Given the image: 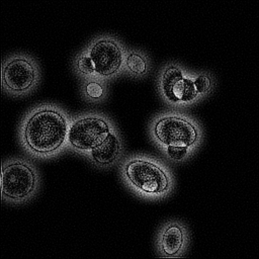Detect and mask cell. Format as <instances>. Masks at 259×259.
Instances as JSON below:
<instances>
[{
	"mask_svg": "<svg viewBox=\"0 0 259 259\" xmlns=\"http://www.w3.org/2000/svg\"><path fill=\"white\" fill-rule=\"evenodd\" d=\"M70 120L59 106L46 103L31 109L23 118L20 139L31 154L47 157L57 154L68 142Z\"/></svg>",
	"mask_w": 259,
	"mask_h": 259,
	"instance_id": "cell-1",
	"label": "cell"
},
{
	"mask_svg": "<svg viewBox=\"0 0 259 259\" xmlns=\"http://www.w3.org/2000/svg\"><path fill=\"white\" fill-rule=\"evenodd\" d=\"M121 171L132 187L147 195H163L172 187V178L167 169L144 156L127 159L122 164Z\"/></svg>",
	"mask_w": 259,
	"mask_h": 259,
	"instance_id": "cell-2",
	"label": "cell"
},
{
	"mask_svg": "<svg viewBox=\"0 0 259 259\" xmlns=\"http://www.w3.org/2000/svg\"><path fill=\"white\" fill-rule=\"evenodd\" d=\"M2 196L12 201H22L33 195L38 176L33 165L20 158L8 159L2 165Z\"/></svg>",
	"mask_w": 259,
	"mask_h": 259,
	"instance_id": "cell-3",
	"label": "cell"
},
{
	"mask_svg": "<svg viewBox=\"0 0 259 259\" xmlns=\"http://www.w3.org/2000/svg\"><path fill=\"white\" fill-rule=\"evenodd\" d=\"M153 138L164 146L191 148L199 141V128L190 118L178 113H166L152 123Z\"/></svg>",
	"mask_w": 259,
	"mask_h": 259,
	"instance_id": "cell-4",
	"label": "cell"
},
{
	"mask_svg": "<svg viewBox=\"0 0 259 259\" xmlns=\"http://www.w3.org/2000/svg\"><path fill=\"white\" fill-rule=\"evenodd\" d=\"M39 80L36 62L30 56L15 54L8 57L2 65L3 88L14 95L32 90Z\"/></svg>",
	"mask_w": 259,
	"mask_h": 259,
	"instance_id": "cell-5",
	"label": "cell"
},
{
	"mask_svg": "<svg viewBox=\"0 0 259 259\" xmlns=\"http://www.w3.org/2000/svg\"><path fill=\"white\" fill-rule=\"evenodd\" d=\"M112 130L109 120L98 113L80 115L70 121L68 143L77 151L89 152Z\"/></svg>",
	"mask_w": 259,
	"mask_h": 259,
	"instance_id": "cell-6",
	"label": "cell"
},
{
	"mask_svg": "<svg viewBox=\"0 0 259 259\" xmlns=\"http://www.w3.org/2000/svg\"><path fill=\"white\" fill-rule=\"evenodd\" d=\"M86 51L94 63L98 78L115 76L124 67V49L112 36L96 37L88 45Z\"/></svg>",
	"mask_w": 259,
	"mask_h": 259,
	"instance_id": "cell-7",
	"label": "cell"
},
{
	"mask_svg": "<svg viewBox=\"0 0 259 259\" xmlns=\"http://www.w3.org/2000/svg\"><path fill=\"white\" fill-rule=\"evenodd\" d=\"M159 89L163 98L173 104L189 103L198 97L193 76L187 74L176 63H169L161 70Z\"/></svg>",
	"mask_w": 259,
	"mask_h": 259,
	"instance_id": "cell-8",
	"label": "cell"
},
{
	"mask_svg": "<svg viewBox=\"0 0 259 259\" xmlns=\"http://www.w3.org/2000/svg\"><path fill=\"white\" fill-rule=\"evenodd\" d=\"M186 230L178 222L165 224L159 235V250L163 256L175 257L184 249L186 244Z\"/></svg>",
	"mask_w": 259,
	"mask_h": 259,
	"instance_id": "cell-9",
	"label": "cell"
},
{
	"mask_svg": "<svg viewBox=\"0 0 259 259\" xmlns=\"http://www.w3.org/2000/svg\"><path fill=\"white\" fill-rule=\"evenodd\" d=\"M122 145L113 128L105 139L96 147L91 149L88 154L92 163L100 167H107L113 164L121 155Z\"/></svg>",
	"mask_w": 259,
	"mask_h": 259,
	"instance_id": "cell-10",
	"label": "cell"
},
{
	"mask_svg": "<svg viewBox=\"0 0 259 259\" xmlns=\"http://www.w3.org/2000/svg\"><path fill=\"white\" fill-rule=\"evenodd\" d=\"M124 68L133 75H144L148 71V60L139 51H128L124 57Z\"/></svg>",
	"mask_w": 259,
	"mask_h": 259,
	"instance_id": "cell-11",
	"label": "cell"
},
{
	"mask_svg": "<svg viewBox=\"0 0 259 259\" xmlns=\"http://www.w3.org/2000/svg\"><path fill=\"white\" fill-rule=\"evenodd\" d=\"M74 67H75L76 72L85 78H96L97 77L94 63L87 51H83L75 57Z\"/></svg>",
	"mask_w": 259,
	"mask_h": 259,
	"instance_id": "cell-12",
	"label": "cell"
},
{
	"mask_svg": "<svg viewBox=\"0 0 259 259\" xmlns=\"http://www.w3.org/2000/svg\"><path fill=\"white\" fill-rule=\"evenodd\" d=\"M86 82L83 86L84 94L90 100H100L105 95V88L99 81V78H86Z\"/></svg>",
	"mask_w": 259,
	"mask_h": 259,
	"instance_id": "cell-13",
	"label": "cell"
},
{
	"mask_svg": "<svg viewBox=\"0 0 259 259\" xmlns=\"http://www.w3.org/2000/svg\"><path fill=\"white\" fill-rule=\"evenodd\" d=\"M193 83H194V87L196 89L197 94L202 95L210 90L211 78L207 73L201 72L193 76Z\"/></svg>",
	"mask_w": 259,
	"mask_h": 259,
	"instance_id": "cell-14",
	"label": "cell"
},
{
	"mask_svg": "<svg viewBox=\"0 0 259 259\" xmlns=\"http://www.w3.org/2000/svg\"><path fill=\"white\" fill-rule=\"evenodd\" d=\"M187 147H181V146H166V152L170 159L175 161L182 160L188 153Z\"/></svg>",
	"mask_w": 259,
	"mask_h": 259,
	"instance_id": "cell-15",
	"label": "cell"
}]
</instances>
